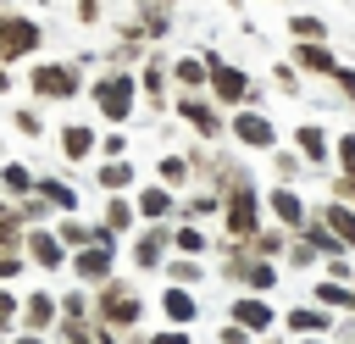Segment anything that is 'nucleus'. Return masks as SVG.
<instances>
[{"label": "nucleus", "instance_id": "f257e3e1", "mask_svg": "<svg viewBox=\"0 0 355 344\" xmlns=\"http://www.w3.org/2000/svg\"><path fill=\"white\" fill-rule=\"evenodd\" d=\"M200 61H205V89H211L216 105H250V100H255V78H250L244 67L222 61L216 50H200Z\"/></svg>", "mask_w": 355, "mask_h": 344}, {"label": "nucleus", "instance_id": "9d476101", "mask_svg": "<svg viewBox=\"0 0 355 344\" xmlns=\"http://www.w3.org/2000/svg\"><path fill=\"white\" fill-rule=\"evenodd\" d=\"M22 244H28V255H33L39 266H61V239H55V227H28Z\"/></svg>", "mask_w": 355, "mask_h": 344}, {"label": "nucleus", "instance_id": "72a5a7b5", "mask_svg": "<svg viewBox=\"0 0 355 344\" xmlns=\"http://www.w3.org/2000/svg\"><path fill=\"white\" fill-rule=\"evenodd\" d=\"M316 300H322V305H355V294L338 289V283H316Z\"/></svg>", "mask_w": 355, "mask_h": 344}, {"label": "nucleus", "instance_id": "0eeeda50", "mask_svg": "<svg viewBox=\"0 0 355 344\" xmlns=\"http://www.w3.org/2000/svg\"><path fill=\"white\" fill-rule=\"evenodd\" d=\"M233 139H239L244 150H272V144H277L272 122H266L261 111H250V105H239V117H233Z\"/></svg>", "mask_w": 355, "mask_h": 344}, {"label": "nucleus", "instance_id": "bb28decb", "mask_svg": "<svg viewBox=\"0 0 355 344\" xmlns=\"http://www.w3.org/2000/svg\"><path fill=\"white\" fill-rule=\"evenodd\" d=\"M100 183H105V194L128 189V183H133V166H128V161H105V166H100Z\"/></svg>", "mask_w": 355, "mask_h": 344}, {"label": "nucleus", "instance_id": "aec40b11", "mask_svg": "<svg viewBox=\"0 0 355 344\" xmlns=\"http://www.w3.org/2000/svg\"><path fill=\"white\" fill-rule=\"evenodd\" d=\"M61 150H67V161H83V155L94 150V133H89V128H78V122H72V128H61Z\"/></svg>", "mask_w": 355, "mask_h": 344}, {"label": "nucleus", "instance_id": "a878e982", "mask_svg": "<svg viewBox=\"0 0 355 344\" xmlns=\"http://www.w3.org/2000/svg\"><path fill=\"white\" fill-rule=\"evenodd\" d=\"M288 33H294V39H327V22H322V17L294 11V17H288Z\"/></svg>", "mask_w": 355, "mask_h": 344}, {"label": "nucleus", "instance_id": "6e6552de", "mask_svg": "<svg viewBox=\"0 0 355 344\" xmlns=\"http://www.w3.org/2000/svg\"><path fill=\"white\" fill-rule=\"evenodd\" d=\"M111 255H116V244H100V239H94V244H83V250L72 255V272H78L83 283H105V277H111Z\"/></svg>", "mask_w": 355, "mask_h": 344}, {"label": "nucleus", "instance_id": "c03bdc74", "mask_svg": "<svg viewBox=\"0 0 355 344\" xmlns=\"http://www.w3.org/2000/svg\"><path fill=\"white\" fill-rule=\"evenodd\" d=\"M305 344H322V338H316V333H311V338H305Z\"/></svg>", "mask_w": 355, "mask_h": 344}, {"label": "nucleus", "instance_id": "e433bc0d", "mask_svg": "<svg viewBox=\"0 0 355 344\" xmlns=\"http://www.w3.org/2000/svg\"><path fill=\"white\" fill-rule=\"evenodd\" d=\"M250 239H255L261 255H277V250H283V233H250Z\"/></svg>", "mask_w": 355, "mask_h": 344}, {"label": "nucleus", "instance_id": "4468645a", "mask_svg": "<svg viewBox=\"0 0 355 344\" xmlns=\"http://www.w3.org/2000/svg\"><path fill=\"white\" fill-rule=\"evenodd\" d=\"M55 311H61V305H55L50 294H28V300H22V327H28V333H39V327H50V322H55Z\"/></svg>", "mask_w": 355, "mask_h": 344}, {"label": "nucleus", "instance_id": "58836bf2", "mask_svg": "<svg viewBox=\"0 0 355 344\" xmlns=\"http://www.w3.org/2000/svg\"><path fill=\"white\" fill-rule=\"evenodd\" d=\"M11 322H17V300L0 289V327H11Z\"/></svg>", "mask_w": 355, "mask_h": 344}, {"label": "nucleus", "instance_id": "5701e85b", "mask_svg": "<svg viewBox=\"0 0 355 344\" xmlns=\"http://www.w3.org/2000/svg\"><path fill=\"white\" fill-rule=\"evenodd\" d=\"M172 78H178L183 89H205V61H200V55H183V61L172 67Z\"/></svg>", "mask_w": 355, "mask_h": 344}, {"label": "nucleus", "instance_id": "ea45409f", "mask_svg": "<svg viewBox=\"0 0 355 344\" xmlns=\"http://www.w3.org/2000/svg\"><path fill=\"white\" fill-rule=\"evenodd\" d=\"M78 22H100V0H78Z\"/></svg>", "mask_w": 355, "mask_h": 344}, {"label": "nucleus", "instance_id": "1a4fd4ad", "mask_svg": "<svg viewBox=\"0 0 355 344\" xmlns=\"http://www.w3.org/2000/svg\"><path fill=\"white\" fill-rule=\"evenodd\" d=\"M288 55H294V67H305V72H316V78H333V67H338V55L327 50V39H300Z\"/></svg>", "mask_w": 355, "mask_h": 344}, {"label": "nucleus", "instance_id": "a211bd4d", "mask_svg": "<svg viewBox=\"0 0 355 344\" xmlns=\"http://www.w3.org/2000/svg\"><path fill=\"white\" fill-rule=\"evenodd\" d=\"M322 222L333 227V239H338L344 250H355V211H349V205H327V211H322Z\"/></svg>", "mask_w": 355, "mask_h": 344}, {"label": "nucleus", "instance_id": "20e7f679", "mask_svg": "<svg viewBox=\"0 0 355 344\" xmlns=\"http://www.w3.org/2000/svg\"><path fill=\"white\" fill-rule=\"evenodd\" d=\"M133 89H139V83H133L128 72H105L89 94H94V105H100L105 122H128V111H133Z\"/></svg>", "mask_w": 355, "mask_h": 344}, {"label": "nucleus", "instance_id": "f03ea898", "mask_svg": "<svg viewBox=\"0 0 355 344\" xmlns=\"http://www.w3.org/2000/svg\"><path fill=\"white\" fill-rule=\"evenodd\" d=\"M78 89H83V78L72 61H33L28 67V94H39V100H72Z\"/></svg>", "mask_w": 355, "mask_h": 344}, {"label": "nucleus", "instance_id": "39448f33", "mask_svg": "<svg viewBox=\"0 0 355 344\" xmlns=\"http://www.w3.org/2000/svg\"><path fill=\"white\" fill-rule=\"evenodd\" d=\"M222 211H227V233H233V239H250V233L261 227V200H255V189H250V183H233Z\"/></svg>", "mask_w": 355, "mask_h": 344}, {"label": "nucleus", "instance_id": "4c0bfd02", "mask_svg": "<svg viewBox=\"0 0 355 344\" xmlns=\"http://www.w3.org/2000/svg\"><path fill=\"white\" fill-rule=\"evenodd\" d=\"M333 83H338V89L355 100V67H333Z\"/></svg>", "mask_w": 355, "mask_h": 344}, {"label": "nucleus", "instance_id": "c9c22d12", "mask_svg": "<svg viewBox=\"0 0 355 344\" xmlns=\"http://www.w3.org/2000/svg\"><path fill=\"white\" fill-rule=\"evenodd\" d=\"M100 150H105V161H122V150H128V139H122V133H105V139H100Z\"/></svg>", "mask_w": 355, "mask_h": 344}, {"label": "nucleus", "instance_id": "dca6fc26", "mask_svg": "<svg viewBox=\"0 0 355 344\" xmlns=\"http://www.w3.org/2000/svg\"><path fill=\"white\" fill-rule=\"evenodd\" d=\"M139 89H144V100H150V105H166V67H161L155 55L144 61V72H139Z\"/></svg>", "mask_w": 355, "mask_h": 344}, {"label": "nucleus", "instance_id": "412c9836", "mask_svg": "<svg viewBox=\"0 0 355 344\" xmlns=\"http://www.w3.org/2000/svg\"><path fill=\"white\" fill-rule=\"evenodd\" d=\"M161 250H166V233H161V227H150V233L133 244V261H139V266H155V261H161Z\"/></svg>", "mask_w": 355, "mask_h": 344}, {"label": "nucleus", "instance_id": "6ab92c4d", "mask_svg": "<svg viewBox=\"0 0 355 344\" xmlns=\"http://www.w3.org/2000/svg\"><path fill=\"white\" fill-rule=\"evenodd\" d=\"M294 144H300V155H305V161H327V133H322V128H311V122H305V128H294Z\"/></svg>", "mask_w": 355, "mask_h": 344}, {"label": "nucleus", "instance_id": "37998d69", "mask_svg": "<svg viewBox=\"0 0 355 344\" xmlns=\"http://www.w3.org/2000/svg\"><path fill=\"white\" fill-rule=\"evenodd\" d=\"M17 344H39V338H33V333H28V338H17Z\"/></svg>", "mask_w": 355, "mask_h": 344}, {"label": "nucleus", "instance_id": "f3484780", "mask_svg": "<svg viewBox=\"0 0 355 344\" xmlns=\"http://www.w3.org/2000/svg\"><path fill=\"white\" fill-rule=\"evenodd\" d=\"M233 277H244L255 294H266V289L277 283V266H272V261H239V266H233Z\"/></svg>", "mask_w": 355, "mask_h": 344}, {"label": "nucleus", "instance_id": "ddd939ff", "mask_svg": "<svg viewBox=\"0 0 355 344\" xmlns=\"http://www.w3.org/2000/svg\"><path fill=\"white\" fill-rule=\"evenodd\" d=\"M266 205H272V216H277L283 227H305V205L294 200V189H272Z\"/></svg>", "mask_w": 355, "mask_h": 344}, {"label": "nucleus", "instance_id": "c85d7f7f", "mask_svg": "<svg viewBox=\"0 0 355 344\" xmlns=\"http://www.w3.org/2000/svg\"><path fill=\"white\" fill-rule=\"evenodd\" d=\"M55 239H61V244H72V250H83V244H94V239H100V227H83V222H61V227H55Z\"/></svg>", "mask_w": 355, "mask_h": 344}, {"label": "nucleus", "instance_id": "cd10ccee", "mask_svg": "<svg viewBox=\"0 0 355 344\" xmlns=\"http://www.w3.org/2000/svg\"><path fill=\"white\" fill-rule=\"evenodd\" d=\"M133 211H139V216H166V211H172V194H166V189H144Z\"/></svg>", "mask_w": 355, "mask_h": 344}, {"label": "nucleus", "instance_id": "f704fd0d", "mask_svg": "<svg viewBox=\"0 0 355 344\" xmlns=\"http://www.w3.org/2000/svg\"><path fill=\"white\" fill-rule=\"evenodd\" d=\"M161 178H166V183H183V178H189V161H183V155H166V161H161Z\"/></svg>", "mask_w": 355, "mask_h": 344}, {"label": "nucleus", "instance_id": "2eb2a0df", "mask_svg": "<svg viewBox=\"0 0 355 344\" xmlns=\"http://www.w3.org/2000/svg\"><path fill=\"white\" fill-rule=\"evenodd\" d=\"M161 311H166L178 327H189V322L200 316V305H194V294H189V289H166V294H161Z\"/></svg>", "mask_w": 355, "mask_h": 344}, {"label": "nucleus", "instance_id": "c756f323", "mask_svg": "<svg viewBox=\"0 0 355 344\" xmlns=\"http://www.w3.org/2000/svg\"><path fill=\"white\" fill-rule=\"evenodd\" d=\"M0 183H6L11 194H28V189H33V172L17 166V161H6V166H0Z\"/></svg>", "mask_w": 355, "mask_h": 344}, {"label": "nucleus", "instance_id": "7ed1b4c3", "mask_svg": "<svg viewBox=\"0 0 355 344\" xmlns=\"http://www.w3.org/2000/svg\"><path fill=\"white\" fill-rule=\"evenodd\" d=\"M39 44H44V28H39L33 17H22V11H0V67L33 55Z\"/></svg>", "mask_w": 355, "mask_h": 344}, {"label": "nucleus", "instance_id": "473e14b6", "mask_svg": "<svg viewBox=\"0 0 355 344\" xmlns=\"http://www.w3.org/2000/svg\"><path fill=\"white\" fill-rule=\"evenodd\" d=\"M333 150H338V166H344V178L355 183V133H344V139H333Z\"/></svg>", "mask_w": 355, "mask_h": 344}, {"label": "nucleus", "instance_id": "393cba45", "mask_svg": "<svg viewBox=\"0 0 355 344\" xmlns=\"http://www.w3.org/2000/svg\"><path fill=\"white\" fill-rule=\"evenodd\" d=\"M133 216H139V211H133V205H128V200H116V194H111V205H105V222H100V227H105V233H111V239H116V233H122V227H128V222H133Z\"/></svg>", "mask_w": 355, "mask_h": 344}, {"label": "nucleus", "instance_id": "b1692460", "mask_svg": "<svg viewBox=\"0 0 355 344\" xmlns=\"http://www.w3.org/2000/svg\"><path fill=\"white\" fill-rule=\"evenodd\" d=\"M33 189H39V200H50V205H61V211H72V205H78V194H72L67 183H50V178H33Z\"/></svg>", "mask_w": 355, "mask_h": 344}, {"label": "nucleus", "instance_id": "79ce46f5", "mask_svg": "<svg viewBox=\"0 0 355 344\" xmlns=\"http://www.w3.org/2000/svg\"><path fill=\"white\" fill-rule=\"evenodd\" d=\"M150 344H183V333H155Z\"/></svg>", "mask_w": 355, "mask_h": 344}, {"label": "nucleus", "instance_id": "a19ab883", "mask_svg": "<svg viewBox=\"0 0 355 344\" xmlns=\"http://www.w3.org/2000/svg\"><path fill=\"white\" fill-rule=\"evenodd\" d=\"M244 338H250V333H244L239 322H233V327H222V344H244Z\"/></svg>", "mask_w": 355, "mask_h": 344}, {"label": "nucleus", "instance_id": "7c9ffc66", "mask_svg": "<svg viewBox=\"0 0 355 344\" xmlns=\"http://www.w3.org/2000/svg\"><path fill=\"white\" fill-rule=\"evenodd\" d=\"M172 244H178L183 255H200V250H205V233H200V227H178V233H172Z\"/></svg>", "mask_w": 355, "mask_h": 344}, {"label": "nucleus", "instance_id": "4be33fe9", "mask_svg": "<svg viewBox=\"0 0 355 344\" xmlns=\"http://www.w3.org/2000/svg\"><path fill=\"white\" fill-rule=\"evenodd\" d=\"M288 327H294V333H327L333 316H322L316 305H305V311H288Z\"/></svg>", "mask_w": 355, "mask_h": 344}, {"label": "nucleus", "instance_id": "a18cd8bd", "mask_svg": "<svg viewBox=\"0 0 355 344\" xmlns=\"http://www.w3.org/2000/svg\"><path fill=\"white\" fill-rule=\"evenodd\" d=\"M161 6H183V0H161Z\"/></svg>", "mask_w": 355, "mask_h": 344}, {"label": "nucleus", "instance_id": "49530a36", "mask_svg": "<svg viewBox=\"0 0 355 344\" xmlns=\"http://www.w3.org/2000/svg\"><path fill=\"white\" fill-rule=\"evenodd\" d=\"M0 216H6V211H0Z\"/></svg>", "mask_w": 355, "mask_h": 344}, {"label": "nucleus", "instance_id": "2f4dec72", "mask_svg": "<svg viewBox=\"0 0 355 344\" xmlns=\"http://www.w3.org/2000/svg\"><path fill=\"white\" fill-rule=\"evenodd\" d=\"M166 272H172V283H178V289H189V283H200V266H194L189 255H178V261H172Z\"/></svg>", "mask_w": 355, "mask_h": 344}, {"label": "nucleus", "instance_id": "423d86ee", "mask_svg": "<svg viewBox=\"0 0 355 344\" xmlns=\"http://www.w3.org/2000/svg\"><path fill=\"white\" fill-rule=\"evenodd\" d=\"M94 311H100V322H105V327H133V322L144 316V300H139L128 283H111V289L100 294V305H94Z\"/></svg>", "mask_w": 355, "mask_h": 344}, {"label": "nucleus", "instance_id": "f8f14e48", "mask_svg": "<svg viewBox=\"0 0 355 344\" xmlns=\"http://www.w3.org/2000/svg\"><path fill=\"white\" fill-rule=\"evenodd\" d=\"M178 117H183V122H194V128H200V133H211V139L222 133V122H216V111H211L205 100H194V94H178Z\"/></svg>", "mask_w": 355, "mask_h": 344}, {"label": "nucleus", "instance_id": "9b49d317", "mask_svg": "<svg viewBox=\"0 0 355 344\" xmlns=\"http://www.w3.org/2000/svg\"><path fill=\"white\" fill-rule=\"evenodd\" d=\"M233 322H239L244 333H266L277 316H272V305H266L261 294H250V300H239V305H233Z\"/></svg>", "mask_w": 355, "mask_h": 344}]
</instances>
